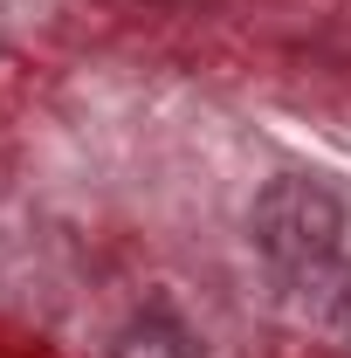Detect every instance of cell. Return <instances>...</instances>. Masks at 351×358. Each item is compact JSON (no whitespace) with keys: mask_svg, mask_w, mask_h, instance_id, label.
Masks as SVG:
<instances>
[{"mask_svg":"<svg viewBox=\"0 0 351 358\" xmlns=\"http://www.w3.org/2000/svg\"><path fill=\"white\" fill-rule=\"evenodd\" d=\"M110 358H200V338H193L173 310H138V317H124V331L110 338Z\"/></svg>","mask_w":351,"mask_h":358,"instance_id":"2","label":"cell"},{"mask_svg":"<svg viewBox=\"0 0 351 358\" xmlns=\"http://www.w3.org/2000/svg\"><path fill=\"white\" fill-rule=\"evenodd\" d=\"M248 234L275 268L289 275H317V268L338 262V241H345V207L331 186L317 179H268L248 207Z\"/></svg>","mask_w":351,"mask_h":358,"instance_id":"1","label":"cell"},{"mask_svg":"<svg viewBox=\"0 0 351 358\" xmlns=\"http://www.w3.org/2000/svg\"><path fill=\"white\" fill-rule=\"evenodd\" d=\"M317 289H324V282H317ZM324 317H331V331H338V338H351V268L331 275V289H324Z\"/></svg>","mask_w":351,"mask_h":358,"instance_id":"3","label":"cell"}]
</instances>
